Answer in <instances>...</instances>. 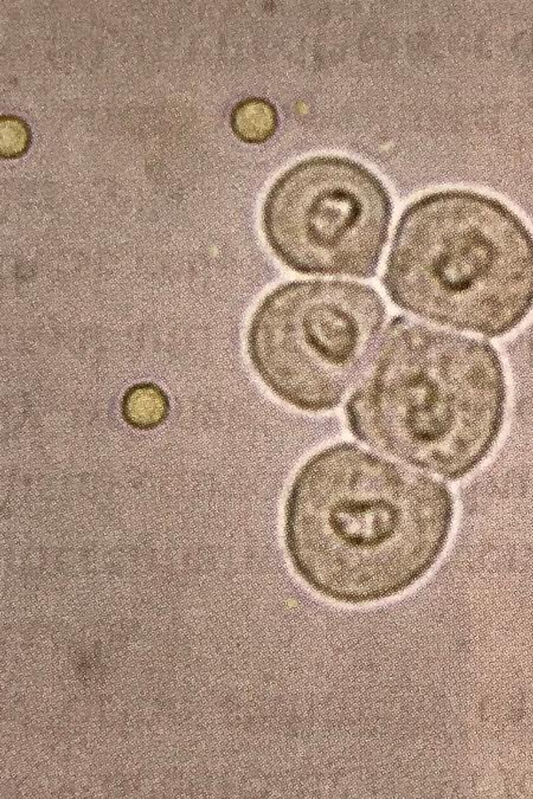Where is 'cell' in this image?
Segmentation results:
<instances>
[{
	"instance_id": "obj_4",
	"label": "cell",
	"mask_w": 533,
	"mask_h": 799,
	"mask_svg": "<svg viewBox=\"0 0 533 799\" xmlns=\"http://www.w3.org/2000/svg\"><path fill=\"white\" fill-rule=\"evenodd\" d=\"M386 307L372 287L294 281L268 293L251 315L246 353L263 385L296 410L341 405L371 357Z\"/></svg>"
},
{
	"instance_id": "obj_5",
	"label": "cell",
	"mask_w": 533,
	"mask_h": 799,
	"mask_svg": "<svg viewBox=\"0 0 533 799\" xmlns=\"http://www.w3.org/2000/svg\"><path fill=\"white\" fill-rule=\"evenodd\" d=\"M392 201L386 185L343 156L302 160L274 181L263 201L266 244L291 270L370 279L384 250Z\"/></svg>"
},
{
	"instance_id": "obj_7",
	"label": "cell",
	"mask_w": 533,
	"mask_h": 799,
	"mask_svg": "<svg viewBox=\"0 0 533 799\" xmlns=\"http://www.w3.org/2000/svg\"><path fill=\"white\" fill-rule=\"evenodd\" d=\"M276 114L273 107L262 100L243 101L235 108L231 126L240 139L258 144L268 139L276 126Z\"/></svg>"
},
{
	"instance_id": "obj_2",
	"label": "cell",
	"mask_w": 533,
	"mask_h": 799,
	"mask_svg": "<svg viewBox=\"0 0 533 799\" xmlns=\"http://www.w3.org/2000/svg\"><path fill=\"white\" fill-rule=\"evenodd\" d=\"M507 407L506 369L492 344L397 316L345 419L361 442L458 481L496 449Z\"/></svg>"
},
{
	"instance_id": "obj_8",
	"label": "cell",
	"mask_w": 533,
	"mask_h": 799,
	"mask_svg": "<svg viewBox=\"0 0 533 799\" xmlns=\"http://www.w3.org/2000/svg\"><path fill=\"white\" fill-rule=\"evenodd\" d=\"M3 120L8 123L11 131L5 126L4 123H1V133L12 136H10L8 141L1 143L3 156H6V158H17V156H23L25 151L29 147V128L26 127V125L21 120L13 118V116L12 118L5 116Z\"/></svg>"
},
{
	"instance_id": "obj_1",
	"label": "cell",
	"mask_w": 533,
	"mask_h": 799,
	"mask_svg": "<svg viewBox=\"0 0 533 799\" xmlns=\"http://www.w3.org/2000/svg\"><path fill=\"white\" fill-rule=\"evenodd\" d=\"M455 499L446 484L349 442L305 459L288 486L282 539L291 570L328 602L396 598L447 549Z\"/></svg>"
},
{
	"instance_id": "obj_6",
	"label": "cell",
	"mask_w": 533,
	"mask_h": 799,
	"mask_svg": "<svg viewBox=\"0 0 533 799\" xmlns=\"http://www.w3.org/2000/svg\"><path fill=\"white\" fill-rule=\"evenodd\" d=\"M168 410L166 394L153 384L133 386L123 397V419L138 430H151L160 425L168 417Z\"/></svg>"
},
{
	"instance_id": "obj_3",
	"label": "cell",
	"mask_w": 533,
	"mask_h": 799,
	"mask_svg": "<svg viewBox=\"0 0 533 799\" xmlns=\"http://www.w3.org/2000/svg\"><path fill=\"white\" fill-rule=\"evenodd\" d=\"M383 283L406 312L488 338L509 336L533 312V232L486 193H428L403 211Z\"/></svg>"
}]
</instances>
